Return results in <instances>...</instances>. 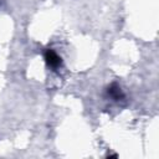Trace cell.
<instances>
[{
	"label": "cell",
	"mask_w": 159,
	"mask_h": 159,
	"mask_svg": "<svg viewBox=\"0 0 159 159\" xmlns=\"http://www.w3.org/2000/svg\"><path fill=\"white\" fill-rule=\"evenodd\" d=\"M45 58H46L47 65H48L50 67H52V68L58 67V66H60V63H61V58H60V57H58V55H57L55 51H52V50H48V51L46 52Z\"/></svg>",
	"instance_id": "1"
}]
</instances>
